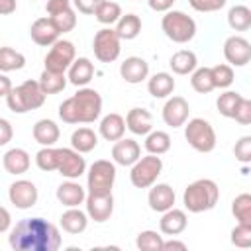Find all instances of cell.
Segmentation results:
<instances>
[{
  "instance_id": "1",
  "label": "cell",
  "mask_w": 251,
  "mask_h": 251,
  "mask_svg": "<svg viewBox=\"0 0 251 251\" xmlns=\"http://www.w3.org/2000/svg\"><path fill=\"white\" fill-rule=\"evenodd\" d=\"M8 241L16 251H57L61 247V233L43 218H25L12 227Z\"/></svg>"
},
{
  "instance_id": "2",
  "label": "cell",
  "mask_w": 251,
  "mask_h": 251,
  "mask_svg": "<svg viewBox=\"0 0 251 251\" xmlns=\"http://www.w3.org/2000/svg\"><path fill=\"white\" fill-rule=\"evenodd\" d=\"M102 114V96L98 90L80 86L59 106V118L65 124H92Z\"/></svg>"
},
{
  "instance_id": "3",
  "label": "cell",
  "mask_w": 251,
  "mask_h": 251,
  "mask_svg": "<svg viewBox=\"0 0 251 251\" xmlns=\"http://www.w3.org/2000/svg\"><path fill=\"white\" fill-rule=\"evenodd\" d=\"M220 198V188L212 178H198L194 182H190L184 188L182 194V204L188 212L192 214H200V212H208L218 204Z\"/></svg>"
},
{
  "instance_id": "4",
  "label": "cell",
  "mask_w": 251,
  "mask_h": 251,
  "mask_svg": "<svg viewBox=\"0 0 251 251\" xmlns=\"http://www.w3.org/2000/svg\"><path fill=\"white\" fill-rule=\"evenodd\" d=\"M45 102V92L41 90L37 80H25L20 86H12L6 94V104L14 114H25L41 108Z\"/></svg>"
},
{
  "instance_id": "5",
  "label": "cell",
  "mask_w": 251,
  "mask_h": 251,
  "mask_svg": "<svg viewBox=\"0 0 251 251\" xmlns=\"http://www.w3.org/2000/svg\"><path fill=\"white\" fill-rule=\"evenodd\" d=\"M161 29L175 43H188L196 35V22L180 10H169L161 20Z\"/></svg>"
},
{
  "instance_id": "6",
  "label": "cell",
  "mask_w": 251,
  "mask_h": 251,
  "mask_svg": "<svg viewBox=\"0 0 251 251\" xmlns=\"http://www.w3.org/2000/svg\"><path fill=\"white\" fill-rule=\"evenodd\" d=\"M184 137L188 145L200 153H210L216 147V131L204 118H192L184 122Z\"/></svg>"
},
{
  "instance_id": "7",
  "label": "cell",
  "mask_w": 251,
  "mask_h": 251,
  "mask_svg": "<svg viewBox=\"0 0 251 251\" xmlns=\"http://www.w3.org/2000/svg\"><path fill=\"white\" fill-rule=\"evenodd\" d=\"M116 180V165L106 161V159H98L88 167L86 173V188L88 194H108L112 192Z\"/></svg>"
},
{
  "instance_id": "8",
  "label": "cell",
  "mask_w": 251,
  "mask_h": 251,
  "mask_svg": "<svg viewBox=\"0 0 251 251\" xmlns=\"http://www.w3.org/2000/svg\"><path fill=\"white\" fill-rule=\"evenodd\" d=\"M163 171V161L159 155H145L139 157L129 171V180L135 188H149L151 184H155L157 176Z\"/></svg>"
},
{
  "instance_id": "9",
  "label": "cell",
  "mask_w": 251,
  "mask_h": 251,
  "mask_svg": "<svg viewBox=\"0 0 251 251\" xmlns=\"http://www.w3.org/2000/svg\"><path fill=\"white\" fill-rule=\"evenodd\" d=\"M120 37L112 27H102L96 31L94 41H92V49H94V57L100 63H112L120 57L122 45H120Z\"/></svg>"
},
{
  "instance_id": "10",
  "label": "cell",
  "mask_w": 251,
  "mask_h": 251,
  "mask_svg": "<svg viewBox=\"0 0 251 251\" xmlns=\"http://www.w3.org/2000/svg\"><path fill=\"white\" fill-rule=\"evenodd\" d=\"M75 45L67 39H57L49 53L45 55V71H51V73H65L71 63L75 61Z\"/></svg>"
},
{
  "instance_id": "11",
  "label": "cell",
  "mask_w": 251,
  "mask_h": 251,
  "mask_svg": "<svg viewBox=\"0 0 251 251\" xmlns=\"http://www.w3.org/2000/svg\"><path fill=\"white\" fill-rule=\"evenodd\" d=\"M57 173L65 178H78L80 175L86 173V161L82 153L75 151L73 147H63L59 149V163H57Z\"/></svg>"
},
{
  "instance_id": "12",
  "label": "cell",
  "mask_w": 251,
  "mask_h": 251,
  "mask_svg": "<svg viewBox=\"0 0 251 251\" xmlns=\"http://www.w3.org/2000/svg\"><path fill=\"white\" fill-rule=\"evenodd\" d=\"M224 57L229 67H245L251 61V43L241 35H229L224 41Z\"/></svg>"
},
{
  "instance_id": "13",
  "label": "cell",
  "mask_w": 251,
  "mask_h": 251,
  "mask_svg": "<svg viewBox=\"0 0 251 251\" xmlns=\"http://www.w3.org/2000/svg\"><path fill=\"white\" fill-rule=\"evenodd\" d=\"M8 198L10 202L20 208V210H27V208H33L37 204V198H39V192H37V186L31 182V180H16L10 184L8 188Z\"/></svg>"
},
{
  "instance_id": "14",
  "label": "cell",
  "mask_w": 251,
  "mask_h": 251,
  "mask_svg": "<svg viewBox=\"0 0 251 251\" xmlns=\"http://www.w3.org/2000/svg\"><path fill=\"white\" fill-rule=\"evenodd\" d=\"M84 204H86L88 218L98 222V224L110 220V216L114 212V196H112V192H108V194H88L84 198Z\"/></svg>"
},
{
  "instance_id": "15",
  "label": "cell",
  "mask_w": 251,
  "mask_h": 251,
  "mask_svg": "<svg viewBox=\"0 0 251 251\" xmlns=\"http://www.w3.org/2000/svg\"><path fill=\"white\" fill-rule=\"evenodd\" d=\"M190 106L182 96H171L163 106V122L171 127H180L188 120Z\"/></svg>"
},
{
  "instance_id": "16",
  "label": "cell",
  "mask_w": 251,
  "mask_h": 251,
  "mask_svg": "<svg viewBox=\"0 0 251 251\" xmlns=\"http://www.w3.org/2000/svg\"><path fill=\"white\" fill-rule=\"evenodd\" d=\"M139 157H141V147L135 139L122 137L112 147V159H114V163H118L122 167H131Z\"/></svg>"
},
{
  "instance_id": "17",
  "label": "cell",
  "mask_w": 251,
  "mask_h": 251,
  "mask_svg": "<svg viewBox=\"0 0 251 251\" xmlns=\"http://www.w3.org/2000/svg\"><path fill=\"white\" fill-rule=\"evenodd\" d=\"M29 35H31V39L37 43V45H41V47H51L57 39H59V31H57V27L53 25V22H51V18H37L33 24H31V27H29Z\"/></svg>"
},
{
  "instance_id": "18",
  "label": "cell",
  "mask_w": 251,
  "mask_h": 251,
  "mask_svg": "<svg viewBox=\"0 0 251 251\" xmlns=\"http://www.w3.org/2000/svg\"><path fill=\"white\" fill-rule=\"evenodd\" d=\"M147 202H149V208L153 212H165L169 208L175 206V190L171 184L167 182H161V184H151V190H149V196H147Z\"/></svg>"
},
{
  "instance_id": "19",
  "label": "cell",
  "mask_w": 251,
  "mask_h": 251,
  "mask_svg": "<svg viewBox=\"0 0 251 251\" xmlns=\"http://www.w3.org/2000/svg\"><path fill=\"white\" fill-rule=\"evenodd\" d=\"M120 75L129 84H139L149 76V63L141 57H127L120 65Z\"/></svg>"
},
{
  "instance_id": "20",
  "label": "cell",
  "mask_w": 251,
  "mask_h": 251,
  "mask_svg": "<svg viewBox=\"0 0 251 251\" xmlns=\"http://www.w3.org/2000/svg\"><path fill=\"white\" fill-rule=\"evenodd\" d=\"M186 226H188V218H186L184 210H178L175 206L165 210L159 220V229L165 235H178L186 229Z\"/></svg>"
},
{
  "instance_id": "21",
  "label": "cell",
  "mask_w": 251,
  "mask_h": 251,
  "mask_svg": "<svg viewBox=\"0 0 251 251\" xmlns=\"http://www.w3.org/2000/svg\"><path fill=\"white\" fill-rule=\"evenodd\" d=\"M67 71H69L67 80H69L71 84L78 86V88H80V86H86V84L92 80V76H94V65H92L90 59H86V57L75 59Z\"/></svg>"
},
{
  "instance_id": "22",
  "label": "cell",
  "mask_w": 251,
  "mask_h": 251,
  "mask_svg": "<svg viewBox=\"0 0 251 251\" xmlns=\"http://www.w3.org/2000/svg\"><path fill=\"white\" fill-rule=\"evenodd\" d=\"M2 165H4L6 173H10V175H24V173H27L31 159H29V153L25 149L14 147V149H8L4 153Z\"/></svg>"
},
{
  "instance_id": "23",
  "label": "cell",
  "mask_w": 251,
  "mask_h": 251,
  "mask_svg": "<svg viewBox=\"0 0 251 251\" xmlns=\"http://www.w3.org/2000/svg\"><path fill=\"white\" fill-rule=\"evenodd\" d=\"M86 198V192H84V186H80L78 182H75L73 178H69L67 182H61L57 186V200L67 206V208H75V206H80Z\"/></svg>"
},
{
  "instance_id": "24",
  "label": "cell",
  "mask_w": 251,
  "mask_h": 251,
  "mask_svg": "<svg viewBox=\"0 0 251 251\" xmlns=\"http://www.w3.org/2000/svg\"><path fill=\"white\" fill-rule=\"evenodd\" d=\"M124 120H126V127L135 135H147L153 129V118L143 108H131Z\"/></svg>"
},
{
  "instance_id": "25",
  "label": "cell",
  "mask_w": 251,
  "mask_h": 251,
  "mask_svg": "<svg viewBox=\"0 0 251 251\" xmlns=\"http://www.w3.org/2000/svg\"><path fill=\"white\" fill-rule=\"evenodd\" d=\"M59 135H61L59 126H57L53 120L43 118V120H37L35 126H33V139H35L39 145H43V147L55 145V143L59 141Z\"/></svg>"
},
{
  "instance_id": "26",
  "label": "cell",
  "mask_w": 251,
  "mask_h": 251,
  "mask_svg": "<svg viewBox=\"0 0 251 251\" xmlns=\"http://www.w3.org/2000/svg\"><path fill=\"white\" fill-rule=\"evenodd\" d=\"M100 135L106 139V141H118L124 137L126 133V120L120 116V114H108L100 120Z\"/></svg>"
},
{
  "instance_id": "27",
  "label": "cell",
  "mask_w": 251,
  "mask_h": 251,
  "mask_svg": "<svg viewBox=\"0 0 251 251\" xmlns=\"http://www.w3.org/2000/svg\"><path fill=\"white\" fill-rule=\"evenodd\" d=\"M88 226V214L78 210V206L75 208H69L67 212H63L61 216V227L67 231V233H73V235H78L86 229Z\"/></svg>"
},
{
  "instance_id": "28",
  "label": "cell",
  "mask_w": 251,
  "mask_h": 251,
  "mask_svg": "<svg viewBox=\"0 0 251 251\" xmlns=\"http://www.w3.org/2000/svg\"><path fill=\"white\" fill-rule=\"evenodd\" d=\"M147 90L153 98H169L175 90V78L169 73H155L147 80Z\"/></svg>"
},
{
  "instance_id": "29",
  "label": "cell",
  "mask_w": 251,
  "mask_h": 251,
  "mask_svg": "<svg viewBox=\"0 0 251 251\" xmlns=\"http://www.w3.org/2000/svg\"><path fill=\"white\" fill-rule=\"evenodd\" d=\"M169 65H171L173 73H176V75H190L198 67V59H196V53L194 51L180 49V51H176L171 57Z\"/></svg>"
},
{
  "instance_id": "30",
  "label": "cell",
  "mask_w": 251,
  "mask_h": 251,
  "mask_svg": "<svg viewBox=\"0 0 251 251\" xmlns=\"http://www.w3.org/2000/svg\"><path fill=\"white\" fill-rule=\"evenodd\" d=\"M120 39H135L141 31V18L135 16V14H126V16H120V20L116 22V29Z\"/></svg>"
},
{
  "instance_id": "31",
  "label": "cell",
  "mask_w": 251,
  "mask_h": 251,
  "mask_svg": "<svg viewBox=\"0 0 251 251\" xmlns=\"http://www.w3.org/2000/svg\"><path fill=\"white\" fill-rule=\"evenodd\" d=\"M98 145V135L90 127H78L71 135V147L78 153H90Z\"/></svg>"
},
{
  "instance_id": "32",
  "label": "cell",
  "mask_w": 251,
  "mask_h": 251,
  "mask_svg": "<svg viewBox=\"0 0 251 251\" xmlns=\"http://www.w3.org/2000/svg\"><path fill=\"white\" fill-rule=\"evenodd\" d=\"M37 82H39L41 90L47 96V94H57V92L65 90V86H67L69 80H67L65 73H51V71H45L43 69V73H41V76H39Z\"/></svg>"
},
{
  "instance_id": "33",
  "label": "cell",
  "mask_w": 251,
  "mask_h": 251,
  "mask_svg": "<svg viewBox=\"0 0 251 251\" xmlns=\"http://www.w3.org/2000/svg\"><path fill=\"white\" fill-rule=\"evenodd\" d=\"M145 149L151 155H163V153H167L171 149V135L167 131H161V129H157V131L151 129L145 135Z\"/></svg>"
},
{
  "instance_id": "34",
  "label": "cell",
  "mask_w": 251,
  "mask_h": 251,
  "mask_svg": "<svg viewBox=\"0 0 251 251\" xmlns=\"http://www.w3.org/2000/svg\"><path fill=\"white\" fill-rule=\"evenodd\" d=\"M227 24L235 31H247L251 27V10L243 4H237L229 8L227 12Z\"/></svg>"
},
{
  "instance_id": "35",
  "label": "cell",
  "mask_w": 251,
  "mask_h": 251,
  "mask_svg": "<svg viewBox=\"0 0 251 251\" xmlns=\"http://www.w3.org/2000/svg\"><path fill=\"white\" fill-rule=\"evenodd\" d=\"M25 67V57L12 49V47H0V73H12Z\"/></svg>"
},
{
  "instance_id": "36",
  "label": "cell",
  "mask_w": 251,
  "mask_h": 251,
  "mask_svg": "<svg viewBox=\"0 0 251 251\" xmlns=\"http://www.w3.org/2000/svg\"><path fill=\"white\" fill-rule=\"evenodd\" d=\"M190 84L198 94H208L214 90V80H212V73L210 67H196L190 73Z\"/></svg>"
},
{
  "instance_id": "37",
  "label": "cell",
  "mask_w": 251,
  "mask_h": 251,
  "mask_svg": "<svg viewBox=\"0 0 251 251\" xmlns=\"http://www.w3.org/2000/svg\"><path fill=\"white\" fill-rule=\"evenodd\" d=\"M241 98H243V96H241L239 92H235V90H226V92L220 94L218 100H216L218 112H220L224 118H233V114H235V110H237Z\"/></svg>"
},
{
  "instance_id": "38",
  "label": "cell",
  "mask_w": 251,
  "mask_h": 251,
  "mask_svg": "<svg viewBox=\"0 0 251 251\" xmlns=\"http://www.w3.org/2000/svg\"><path fill=\"white\" fill-rule=\"evenodd\" d=\"M94 16H96V20H98L100 24L112 25V24H116V22L120 20L122 8H120V4H116V2H112V0H104V2L94 10Z\"/></svg>"
},
{
  "instance_id": "39",
  "label": "cell",
  "mask_w": 251,
  "mask_h": 251,
  "mask_svg": "<svg viewBox=\"0 0 251 251\" xmlns=\"http://www.w3.org/2000/svg\"><path fill=\"white\" fill-rule=\"evenodd\" d=\"M231 214L235 216L237 224H251V196L247 192L235 196L231 202Z\"/></svg>"
},
{
  "instance_id": "40",
  "label": "cell",
  "mask_w": 251,
  "mask_h": 251,
  "mask_svg": "<svg viewBox=\"0 0 251 251\" xmlns=\"http://www.w3.org/2000/svg\"><path fill=\"white\" fill-rule=\"evenodd\" d=\"M57 163H59V149H55L53 145L51 147H41L35 153V165L45 173L57 171Z\"/></svg>"
},
{
  "instance_id": "41",
  "label": "cell",
  "mask_w": 251,
  "mask_h": 251,
  "mask_svg": "<svg viewBox=\"0 0 251 251\" xmlns=\"http://www.w3.org/2000/svg\"><path fill=\"white\" fill-rule=\"evenodd\" d=\"M49 18H51V22H53V25L57 27L59 33L73 31L75 25H76V14H75L73 6H71V8H65V10L57 12V14H53V16H49Z\"/></svg>"
},
{
  "instance_id": "42",
  "label": "cell",
  "mask_w": 251,
  "mask_h": 251,
  "mask_svg": "<svg viewBox=\"0 0 251 251\" xmlns=\"http://www.w3.org/2000/svg\"><path fill=\"white\" fill-rule=\"evenodd\" d=\"M135 245H137V249H141V251H161L163 235L157 233V231H153V229H145V231L137 233Z\"/></svg>"
},
{
  "instance_id": "43",
  "label": "cell",
  "mask_w": 251,
  "mask_h": 251,
  "mask_svg": "<svg viewBox=\"0 0 251 251\" xmlns=\"http://www.w3.org/2000/svg\"><path fill=\"white\" fill-rule=\"evenodd\" d=\"M210 73H212L214 88H227V86H231V82H233V69L229 65L222 63V65L210 67Z\"/></svg>"
},
{
  "instance_id": "44",
  "label": "cell",
  "mask_w": 251,
  "mask_h": 251,
  "mask_svg": "<svg viewBox=\"0 0 251 251\" xmlns=\"http://www.w3.org/2000/svg\"><path fill=\"white\" fill-rule=\"evenodd\" d=\"M231 243L241 249L251 247V224H237L231 229Z\"/></svg>"
},
{
  "instance_id": "45",
  "label": "cell",
  "mask_w": 251,
  "mask_h": 251,
  "mask_svg": "<svg viewBox=\"0 0 251 251\" xmlns=\"http://www.w3.org/2000/svg\"><path fill=\"white\" fill-rule=\"evenodd\" d=\"M233 155L237 161L241 163H249L251 161V135H243L239 137V141L233 147Z\"/></svg>"
},
{
  "instance_id": "46",
  "label": "cell",
  "mask_w": 251,
  "mask_h": 251,
  "mask_svg": "<svg viewBox=\"0 0 251 251\" xmlns=\"http://www.w3.org/2000/svg\"><path fill=\"white\" fill-rule=\"evenodd\" d=\"M227 0H188L196 12H218L226 6Z\"/></svg>"
},
{
  "instance_id": "47",
  "label": "cell",
  "mask_w": 251,
  "mask_h": 251,
  "mask_svg": "<svg viewBox=\"0 0 251 251\" xmlns=\"http://www.w3.org/2000/svg\"><path fill=\"white\" fill-rule=\"evenodd\" d=\"M233 120L237 124H241V126H249L251 124V100L241 98V102H239V106H237V110L233 114Z\"/></svg>"
},
{
  "instance_id": "48",
  "label": "cell",
  "mask_w": 251,
  "mask_h": 251,
  "mask_svg": "<svg viewBox=\"0 0 251 251\" xmlns=\"http://www.w3.org/2000/svg\"><path fill=\"white\" fill-rule=\"evenodd\" d=\"M104 0H73V6L80 14H94V10L102 4Z\"/></svg>"
},
{
  "instance_id": "49",
  "label": "cell",
  "mask_w": 251,
  "mask_h": 251,
  "mask_svg": "<svg viewBox=\"0 0 251 251\" xmlns=\"http://www.w3.org/2000/svg\"><path fill=\"white\" fill-rule=\"evenodd\" d=\"M12 135H14L12 124H10L6 118H0V147L8 145V143L12 141Z\"/></svg>"
},
{
  "instance_id": "50",
  "label": "cell",
  "mask_w": 251,
  "mask_h": 251,
  "mask_svg": "<svg viewBox=\"0 0 251 251\" xmlns=\"http://www.w3.org/2000/svg\"><path fill=\"white\" fill-rule=\"evenodd\" d=\"M65 8H71V0H47V6H45L49 16H53V14H57Z\"/></svg>"
},
{
  "instance_id": "51",
  "label": "cell",
  "mask_w": 251,
  "mask_h": 251,
  "mask_svg": "<svg viewBox=\"0 0 251 251\" xmlns=\"http://www.w3.org/2000/svg\"><path fill=\"white\" fill-rule=\"evenodd\" d=\"M175 2H176V0H147L149 8L155 10V12H169Z\"/></svg>"
},
{
  "instance_id": "52",
  "label": "cell",
  "mask_w": 251,
  "mask_h": 251,
  "mask_svg": "<svg viewBox=\"0 0 251 251\" xmlns=\"http://www.w3.org/2000/svg\"><path fill=\"white\" fill-rule=\"evenodd\" d=\"M10 226H12V216H10V212H8L4 206H0V233L8 231Z\"/></svg>"
},
{
  "instance_id": "53",
  "label": "cell",
  "mask_w": 251,
  "mask_h": 251,
  "mask_svg": "<svg viewBox=\"0 0 251 251\" xmlns=\"http://www.w3.org/2000/svg\"><path fill=\"white\" fill-rule=\"evenodd\" d=\"M169 249H178V251H184V249H186V243H184V241H176V239L163 241L161 251H169Z\"/></svg>"
},
{
  "instance_id": "54",
  "label": "cell",
  "mask_w": 251,
  "mask_h": 251,
  "mask_svg": "<svg viewBox=\"0 0 251 251\" xmlns=\"http://www.w3.org/2000/svg\"><path fill=\"white\" fill-rule=\"evenodd\" d=\"M16 12V0H0V16H8Z\"/></svg>"
},
{
  "instance_id": "55",
  "label": "cell",
  "mask_w": 251,
  "mask_h": 251,
  "mask_svg": "<svg viewBox=\"0 0 251 251\" xmlns=\"http://www.w3.org/2000/svg\"><path fill=\"white\" fill-rule=\"evenodd\" d=\"M10 90H12V82H10V78H8L4 73H0V96H6Z\"/></svg>"
}]
</instances>
